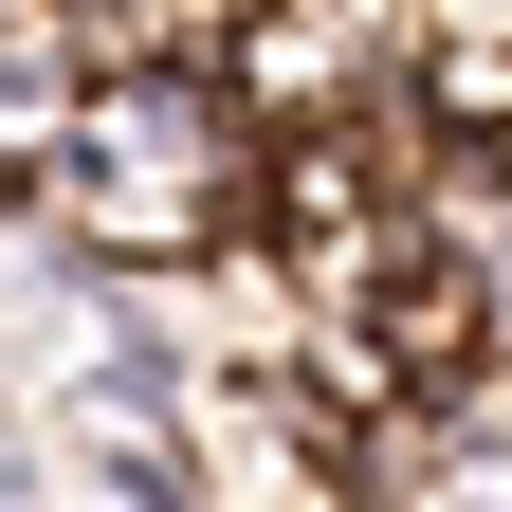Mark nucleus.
Masks as SVG:
<instances>
[{"label":"nucleus","mask_w":512,"mask_h":512,"mask_svg":"<svg viewBox=\"0 0 512 512\" xmlns=\"http://www.w3.org/2000/svg\"><path fill=\"white\" fill-rule=\"evenodd\" d=\"M37 202L74 220L92 275H183L275 220V110L220 55H92L74 74V147L37 165Z\"/></svg>","instance_id":"f257e3e1"},{"label":"nucleus","mask_w":512,"mask_h":512,"mask_svg":"<svg viewBox=\"0 0 512 512\" xmlns=\"http://www.w3.org/2000/svg\"><path fill=\"white\" fill-rule=\"evenodd\" d=\"M165 421H183V512H348V421L293 384V348L165 366Z\"/></svg>","instance_id":"f03ea898"}]
</instances>
